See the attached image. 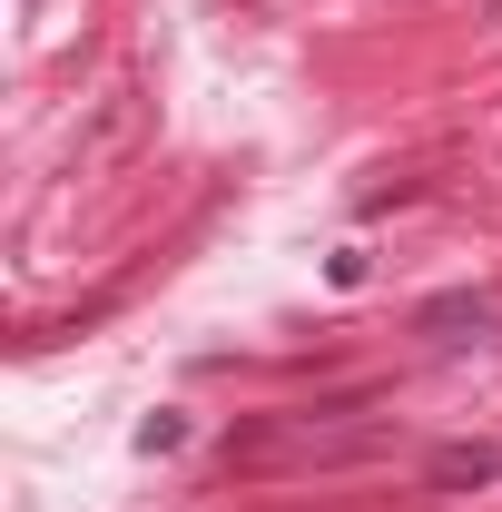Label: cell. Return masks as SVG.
I'll return each instance as SVG.
<instances>
[{
	"mask_svg": "<svg viewBox=\"0 0 502 512\" xmlns=\"http://www.w3.org/2000/svg\"><path fill=\"white\" fill-rule=\"evenodd\" d=\"M424 483H434V493H473V483H502V444H434V453H424Z\"/></svg>",
	"mask_w": 502,
	"mask_h": 512,
	"instance_id": "cell-1",
	"label": "cell"
},
{
	"mask_svg": "<svg viewBox=\"0 0 502 512\" xmlns=\"http://www.w3.org/2000/svg\"><path fill=\"white\" fill-rule=\"evenodd\" d=\"M414 325L453 345L463 325H473V335H493V325H502V306H493V296H473V286H463V296H434V306H424V316H414Z\"/></svg>",
	"mask_w": 502,
	"mask_h": 512,
	"instance_id": "cell-2",
	"label": "cell"
},
{
	"mask_svg": "<svg viewBox=\"0 0 502 512\" xmlns=\"http://www.w3.org/2000/svg\"><path fill=\"white\" fill-rule=\"evenodd\" d=\"M188 444V414H148V424H138V453H178Z\"/></svg>",
	"mask_w": 502,
	"mask_h": 512,
	"instance_id": "cell-3",
	"label": "cell"
}]
</instances>
